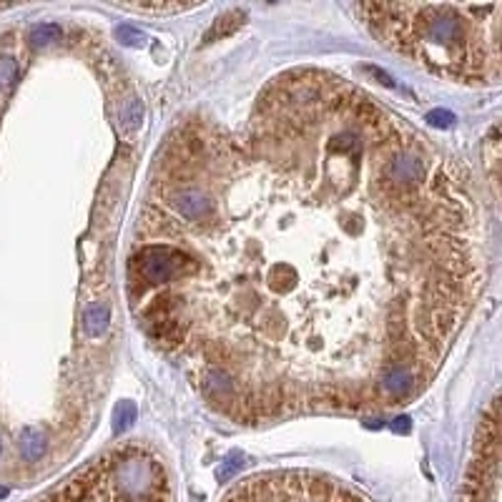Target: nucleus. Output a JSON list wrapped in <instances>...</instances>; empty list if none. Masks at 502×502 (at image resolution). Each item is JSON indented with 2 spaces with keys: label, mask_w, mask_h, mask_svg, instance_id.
Returning <instances> with one entry per match:
<instances>
[{
  "label": "nucleus",
  "mask_w": 502,
  "mask_h": 502,
  "mask_svg": "<svg viewBox=\"0 0 502 502\" xmlns=\"http://www.w3.org/2000/svg\"><path fill=\"white\" fill-rule=\"evenodd\" d=\"M427 121L434 125H450L455 118H452V113H447V111H434V113L427 116Z\"/></svg>",
  "instance_id": "7"
},
{
  "label": "nucleus",
  "mask_w": 502,
  "mask_h": 502,
  "mask_svg": "<svg viewBox=\"0 0 502 502\" xmlns=\"http://www.w3.org/2000/svg\"><path fill=\"white\" fill-rule=\"evenodd\" d=\"M58 38H61V28L53 26V23H41L31 31V41L36 46H46V43L58 41Z\"/></svg>",
  "instance_id": "4"
},
{
  "label": "nucleus",
  "mask_w": 502,
  "mask_h": 502,
  "mask_svg": "<svg viewBox=\"0 0 502 502\" xmlns=\"http://www.w3.org/2000/svg\"><path fill=\"white\" fill-rule=\"evenodd\" d=\"M41 502H171V482L151 447L128 442L76 472Z\"/></svg>",
  "instance_id": "2"
},
{
  "label": "nucleus",
  "mask_w": 502,
  "mask_h": 502,
  "mask_svg": "<svg viewBox=\"0 0 502 502\" xmlns=\"http://www.w3.org/2000/svg\"><path fill=\"white\" fill-rule=\"evenodd\" d=\"M367 26L394 51L457 83L500 76V6H362Z\"/></svg>",
  "instance_id": "1"
},
{
  "label": "nucleus",
  "mask_w": 502,
  "mask_h": 502,
  "mask_svg": "<svg viewBox=\"0 0 502 502\" xmlns=\"http://www.w3.org/2000/svg\"><path fill=\"white\" fill-rule=\"evenodd\" d=\"M133 422H136V407L131 402H121V407L116 409V427L125 429Z\"/></svg>",
  "instance_id": "5"
},
{
  "label": "nucleus",
  "mask_w": 502,
  "mask_h": 502,
  "mask_svg": "<svg viewBox=\"0 0 502 502\" xmlns=\"http://www.w3.org/2000/svg\"><path fill=\"white\" fill-rule=\"evenodd\" d=\"M43 450H46V439H43L41 429L36 427H26L21 432V455L26 457L28 462L41 460Z\"/></svg>",
  "instance_id": "3"
},
{
  "label": "nucleus",
  "mask_w": 502,
  "mask_h": 502,
  "mask_svg": "<svg viewBox=\"0 0 502 502\" xmlns=\"http://www.w3.org/2000/svg\"><path fill=\"white\" fill-rule=\"evenodd\" d=\"M16 61L13 58H0V86H8L16 78Z\"/></svg>",
  "instance_id": "6"
}]
</instances>
